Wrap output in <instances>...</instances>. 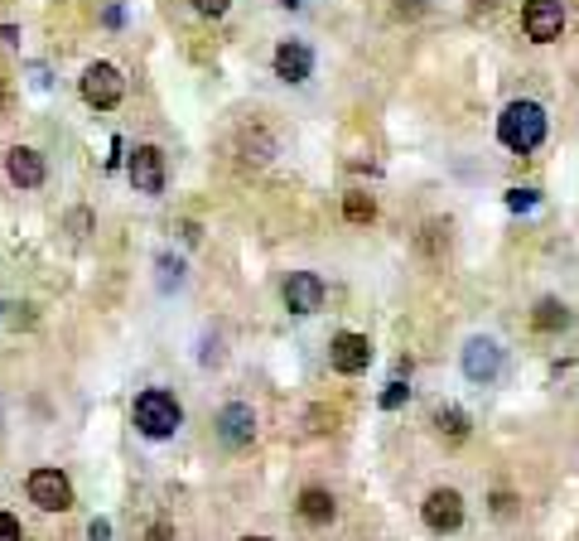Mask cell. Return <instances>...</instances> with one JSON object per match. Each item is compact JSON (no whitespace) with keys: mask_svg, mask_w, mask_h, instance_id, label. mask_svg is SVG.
Instances as JSON below:
<instances>
[{"mask_svg":"<svg viewBox=\"0 0 579 541\" xmlns=\"http://www.w3.org/2000/svg\"><path fill=\"white\" fill-rule=\"evenodd\" d=\"M546 131H551V116H546V107H541V101H532V97L507 101L502 116H498V141L512 150V155H532V150H541Z\"/></svg>","mask_w":579,"mask_h":541,"instance_id":"obj_1","label":"cell"},{"mask_svg":"<svg viewBox=\"0 0 579 541\" xmlns=\"http://www.w3.org/2000/svg\"><path fill=\"white\" fill-rule=\"evenodd\" d=\"M131 426L145 440H174L184 426V406L174 392H164V387H145V392L131 401Z\"/></svg>","mask_w":579,"mask_h":541,"instance_id":"obj_2","label":"cell"},{"mask_svg":"<svg viewBox=\"0 0 579 541\" xmlns=\"http://www.w3.org/2000/svg\"><path fill=\"white\" fill-rule=\"evenodd\" d=\"M78 92H82V101H88L92 111H116L121 97H126V78H121L116 63H88L82 78H78Z\"/></svg>","mask_w":579,"mask_h":541,"instance_id":"obj_3","label":"cell"},{"mask_svg":"<svg viewBox=\"0 0 579 541\" xmlns=\"http://www.w3.org/2000/svg\"><path fill=\"white\" fill-rule=\"evenodd\" d=\"M502 363H507V353L492 334H473L464 344V353H458V367H464V377L473 387H492L502 377Z\"/></svg>","mask_w":579,"mask_h":541,"instance_id":"obj_4","label":"cell"},{"mask_svg":"<svg viewBox=\"0 0 579 541\" xmlns=\"http://www.w3.org/2000/svg\"><path fill=\"white\" fill-rule=\"evenodd\" d=\"M29 503L39 507V513H68L78 498H73V479H68L63 469H34L29 483H25Z\"/></svg>","mask_w":579,"mask_h":541,"instance_id":"obj_5","label":"cell"},{"mask_svg":"<svg viewBox=\"0 0 579 541\" xmlns=\"http://www.w3.org/2000/svg\"><path fill=\"white\" fill-rule=\"evenodd\" d=\"M126 175H131V189H135V194L160 198V194H164V179H169L164 150H160V145H135L131 155H126Z\"/></svg>","mask_w":579,"mask_h":541,"instance_id":"obj_6","label":"cell"},{"mask_svg":"<svg viewBox=\"0 0 579 541\" xmlns=\"http://www.w3.org/2000/svg\"><path fill=\"white\" fill-rule=\"evenodd\" d=\"M280 300H285V310L290 314H319L323 310V300H329V285H323L319 270H290L285 285H280Z\"/></svg>","mask_w":579,"mask_h":541,"instance_id":"obj_7","label":"cell"},{"mask_svg":"<svg viewBox=\"0 0 579 541\" xmlns=\"http://www.w3.org/2000/svg\"><path fill=\"white\" fill-rule=\"evenodd\" d=\"M329 367L338 377H357V372L372 367V338L357 334V329H343L329 338Z\"/></svg>","mask_w":579,"mask_h":541,"instance_id":"obj_8","label":"cell"},{"mask_svg":"<svg viewBox=\"0 0 579 541\" xmlns=\"http://www.w3.org/2000/svg\"><path fill=\"white\" fill-rule=\"evenodd\" d=\"M521 29L532 44H555L560 34H565V5H560V0H526Z\"/></svg>","mask_w":579,"mask_h":541,"instance_id":"obj_9","label":"cell"},{"mask_svg":"<svg viewBox=\"0 0 579 541\" xmlns=\"http://www.w3.org/2000/svg\"><path fill=\"white\" fill-rule=\"evenodd\" d=\"M420 517L430 532H458L464 527V493L458 488H430L420 503Z\"/></svg>","mask_w":579,"mask_h":541,"instance_id":"obj_10","label":"cell"},{"mask_svg":"<svg viewBox=\"0 0 579 541\" xmlns=\"http://www.w3.org/2000/svg\"><path fill=\"white\" fill-rule=\"evenodd\" d=\"M213 430L227 450H247L251 440H257V411H251L247 401H227L223 411L213 416Z\"/></svg>","mask_w":579,"mask_h":541,"instance_id":"obj_11","label":"cell"},{"mask_svg":"<svg viewBox=\"0 0 579 541\" xmlns=\"http://www.w3.org/2000/svg\"><path fill=\"white\" fill-rule=\"evenodd\" d=\"M270 68H276V78L285 82V88H300V82L314 78V48L304 44V39H280Z\"/></svg>","mask_w":579,"mask_h":541,"instance_id":"obj_12","label":"cell"},{"mask_svg":"<svg viewBox=\"0 0 579 541\" xmlns=\"http://www.w3.org/2000/svg\"><path fill=\"white\" fill-rule=\"evenodd\" d=\"M5 179L15 184V189H44L48 160H44L34 145H10V150H5Z\"/></svg>","mask_w":579,"mask_h":541,"instance_id":"obj_13","label":"cell"},{"mask_svg":"<svg viewBox=\"0 0 579 541\" xmlns=\"http://www.w3.org/2000/svg\"><path fill=\"white\" fill-rule=\"evenodd\" d=\"M295 513H300V522H310V527H329V522L338 517V498L329 493V488L310 483V488H300Z\"/></svg>","mask_w":579,"mask_h":541,"instance_id":"obj_14","label":"cell"},{"mask_svg":"<svg viewBox=\"0 0 579 541\" xmlns=\"http://www.w3.org/2000/svg\"><path fill=\"white\" fill-rule=\"evenodd\" d=\"M532 329H536V334H560V329H570V304H565V300H555V295L536 300Z\"/></svg>","mask_w":579,"mask_h":541,"instance_id":"obj_15","label":"cell"},{"mask_svg":"<svg viewBox=\"0 0 579 541\" xmlns=\"http://www.w3.org/2000/svg\"><path fill=\"white\" fill-rule=\"evenodd\" d=\"M343 217H348L353 228L377 223V198H372L367 189H348V194H343Z\"/></svg>","mask_w":579,"mask_h":541,"instance_id":"obj_16","label":"cell"},{"mask_svg":"<svg viewBox=\"0 0 579 541\" xmlns=\"http://www.w3.org/2000/svg\"><path fill=\"white\" fill-rule=\"evenodd\" d=\"M435 430L458 445V440H468V416L458 411V406H439V411H435Z\"/></svg>","mask_w":579,"mask_h":541,"instance_id":"obj_17","label":"cell"},{"mask_svg":"<svg viewBox=\"0 0 579 541\" xmlns=\"http://www.w3.org/2000/svg\"><path fill=\"white\" fill-rule=\"evenodd\" d=\"M405 401H411V387H405L401 377H391V382L382 387V397H377V406H382V411H401Z\"/></svg>","mask_w":579,"mask_h":541,"instance_id":"obj_18","label":"cell"},{"mask_svg":"<svg viewBox=\"0 0 579 541\" xmlns=\"http://www.w3.org/2000/svg\"><path fill=\"white\" fill-rule=\"evenodd\" d=\"M155 266H160V285H164V291H179V285H184V261L164 251V257H160Z\"/></svg>","mask_w":579,"mask_h":541,"instance_id":"obj_19","label":"cell"},{"mask_svg":"<svg viewBox=\"0 0 579 541\" xmlns=\"http://www.w3.org/2000/svg\"><path fill=\"white\" fill-rule=\"evenodd\" d=\"M242 145H247V150H257V155H251L257 164H266L270 155H276V141H270L266 131H247V141H242Z\"/></svg>","mask_w":579,"mask_h":541,"instance_id":"obj_20","label":"cell"},{"mask_svg":"<svg viewBox=\"0 0 579 541\" xmlns=\"http://www.w3.org/2000/svg\"><path fill=\"white\" fill-rule=\"evenodd\" d=\"M502 198H507V208H512V213H532L536 203H541V194H536V189H507Z\"/></svg>","mask_w":579,"mask_h":541,"instance_id":"obj_21","label":"cell"},{"mask_svg":"<svg viewBox=\"0 0 579 541\" xmlns=\"http://www.w3.org/2000/svg\"><path fill=\"white\" fill-rule=\"evenodd\" d=\"M391 10H396V20H420L430 10V0H391Z\"/></svg>","mask_w":579,"mask_h":541,"instance_id":"obj_22","label":"cell"},{"mask_svg":"<svg viewBox=\"0 0 579 541\" xmlns=\"http://www.w3.org/2000/svg\"><path fill=\"white\" fill-rule=\"evenodd\" d=\"M189 5L203 15V20H223V15L232 10V0H189Z\"/></svg>","mask_w":579,"mask_h":541,"instance_id":"obj_23","label":"cell"},{"mask_svg":"<svg viewBox=\"0 0 579 541\" xmlns=\"http://www.w3.org/2000/svg\"><path fill=\"white\" fill-rule=\"evenodd\" d=\"M0 541H25V527L15 513H0Z\"/></svg>","mask_w":579,"mask_h":541,"instance_id":"obj_24","label":"cell"},{"mask_svg":"<svg viewBox=\"0 0 579 541\" xmlns=\"http://www.w3.org/2000/svg\"><path fill=\"white\" fill-rule=\"evenodd\" d=\"M145 541H174V527H169V522H150Z\"/></svg>","mask_w":579,"mask_h":541,"instance_id":"obj_25","label":"cell"},{"mask_svg":"<svg viewBox=\"0 0 579 541\" xmlns=\"http://www.w3.org/2000/svg\"><path fill=\"white\" fill-rule=\"evenodd\" d=\"M179 237H184L189 247H198V242H203V228H198L194 217H189V223H179Z\"/></svg>","mask_w":579,"mask_h":541,"instance_id":"obj_26","label":"cell"},{"mask_svg":"<svg viewBox=\"0 0 579 541\" xmlns=\"http://www.w3.org/2000/svg\"><path fill=\"white\" fill-rule=\"evenodd\" d=\"M88 536H92V541H111V522H107V517H92Z\"/></svg>","mask_w":579,"mask_h":541,"instance_id":"obj_27","label":"cell"},{"mask_svg":"<svg viewBox=\"0 0 579 541\" xmlns=\"http://www.w3.org/2000/svg\"><path fill=\"white\" fill-rule=\"evenodd\" d=\"M512 503H517L512 493H498V498H492V513H498V517H512V513H517Z\"/></svg>","mask_w":579,"mask_h":541,"instance_id":"obj_28","label":"cell"},{"mask_svg":"<svg viewBox=\"0 0 579 541\" xmlns=\"http://www.w3.org/2000/svg\"><path fill=\"white\" fill-rule=\"evenodd\" d=\"M68 228H73V232L82 237V232H88V228H92V217H88V213H82V208H73V213H68Z\"/></svg>","mask_w":579,"mask_h":541,"instance_id":"obj_29","label":"cell"},{"mask_svg":"<svg viewBox=\"0 0 579 541\" xmlns=\"http://www.w3.org/2000/svg\"><path fill=\"white\" fill-rule=\"evenodd\" d=\"M0 44H10V48H20V29H15V25H0Z\"/></svg>","mask_w":579,"mask_h":541,"instance_id":"obj_30","label":"cell"},{"mask_svg":"<svg viewBox=\"0 0 579 541\" xmlns=\"http://www.w3.org/2000/svg\"><path fill=\"white\" fill-rule=\"evenodd\" d=\"M276 5H280V10H300V5H304V0H276Z\"/></svg>","mask_w":579,"mask_h":541,"instance_id":"obj_31","label":"cell"},{"mask_svg":"<svg viewBox=\"0 0 579 541\" xmlns=\"http://www.w3.org/2000/svg\"><path fill=\"white\" fill-rule=\"evenodd\" d=\"M492 5H498V0H473V10H492Z\"/></svg>","mask_w":579,"mask_h":541,"instance_id":"obj_32","label":"cell"},{"mask_svg":"<svg viewBox=\"0 0 579 541\" xmlns=\"http://www.w3.org/2000/svg\"><path fill=\"white\" fill-rule=\"evenodd\" d=\"M0 107H5V82H0Z\"/></svg>","mask_w":579,"mask_h":541,"instance_id":"obj_33","label":"cell"},{"mask_svg":"<svg viewBox=\"0 0 579 541\" xmlns=\"http://www.w3.org/2000/svg\"><path fill=\"white\" fill-rule=\"evenodd\" d=\"M242 541H266V536H242Z\"/></svg>","mask_w":579,"mask_h":541,"instance_id":"obj_34","label":"cell"},{"mask_svg":"<svg viewBox=\"0 0 579 541\" xmlns=\"http://www.w3.org/2000/svg\"><path fill=\"white\" fill-rule=\"evenodd\" d=\"M0 310H5V304H0Z\"/></svg>","mask_w":579,"mask_h":541,"instance_id":"obj_35","label":"cell"}]
</instances>
